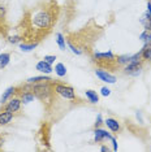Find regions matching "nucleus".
<instances>
[{
	"label": "nucleus",
	"mask_w": 151,
	"mask_h": 152,
	"mask_svg": "<svg viewBox=\"0 0 151 152\" xmlns=\"http://www.w3.org/2000/svg\"><path fill=\"white\" fill-rule=\"evenodd\" d=\"M60 17V5L56 0H40L27 8L15 27V34L7 39L9 43L43 42L54 31Z\"/></svg>",
	"instance_id": "nucleus-1"
},
{
	"label": "nucleus",
	"mask_w": 151,
	"mask_h": 152,
	"mask_svg": "<svg viewBox=\"0 0 151 152\" xmlns=\"http://www.w3.org/2000/svg\"><path fill=\"white\" fill-rule=\"evenodd\" d=\"M104 35V27L90 18L85 26L77 31H70L65 35V42L76 55H86L90 57L94 53V46Z\"/></svg>",
	"instance_id": "nucleus-2"
},
{
	"label": "nucleus",
	"mask_w": 151,
	"mask_h": 152,
	"mask_svg": "<svg viewBox=\"0 0 151 152\" xmlns=\"http://www.w3.org/2000/svg\"><path fill=\"white\" fill-rule=\"evenodd\" d=\"M130 56L132 55H113L111 51L108 52H95L94 51L90 58L98 69H103L107 72H117L130 63Z\"/></svg>",
	"instance_id": "nucleus-3"
},
{
	"label": "nucleus",
	"mask_w": 151,
	"mask_h": 152,
	"mask_svg": "<svg viewBox=\"0 0 151 152\" xmlns=\"http://www.w3.org/2000/svg\"><path fill=\"white\" fill-rule=\"evenodd\" d=\"M54 88H55V91H56L59 95L63 96L64 99L69 100L74 107H80V105L85 104V100L78 96V94L76 92V90L72 87V86L61 83V82L55 81L54 79Z\"/></svg>",
	"instance_id": "nucleus-4"
},
{
	"label": "nucleus",
	"mask_w": 151,
	"mask_h": 152,
	"mask_svg": "<svg viewBox=\"0 0 151 152\" xmlns=\"http://www.w3.org/2000/svg\"><path fill=\"white\" fill-rule=\"evenodd\" d=\"M11 33V23L7 18V8L4 4H0V37L8 38Z\"/></svg>",
	"instance_id": "nucleus-5"
},
{
	"label": "nucleus",
	"mask_w": 151,
	"mask_h": 152,
	"mask_svg": "<svg viewBox=\"0 0 151 152\" xmlns=\"http://www.w3.org/2000/svg\"><path fill=\"white\" fill-rule=\"evenodd\" d=\"M38 138H39L40 143L47 148H50V139H51V124L48 121H43L40 124L39 131H38Z\"/></svg>",
	"instance_id": "nucleus-6"
},
{
	"label": "nucleus",
	"mask_w": 151,
	"mask_h": 152,
	"mask_svg": "<svg viewBox=\"0 0 151 152\" xmlns=\"http://www.w3.org/2000/svg\"><path fill=\"white\" fill-rule=\"evenodd\" d=\"M21 105H22L21 99H20L18 96H12L8 102H5L4 104H3V108L0 110H9V112L16 115V113H18L20 110H21Z\"/></svg>",
	"instance_id": "nucleus-7"
},
{
	"label": "nucleus",
	"mask_w": 151,
	"mask_h": 152,
	"mask_svg": "<svg viewBox=\"0 0 151 152\" xmlns=\"http://www.w3.org/2000/svg\"><path fill=\"white\" fill-rule=\"evenodd\" d=\"M143 60H139V61H132V63L126 64L124 68L121 69L122 73L124 74H128V75H138L141 73L143 68Z\"/></svg>",
	"instance_id": "nucleus-8"
},
{
	"label": "nucleus",
	"mask_w": 151,
	"mask_h": 152,
	"mask_svg": "<svg viewBox=\"0 0 151 152\" xmlns=\"http://www.w3.org/2000/svg\"><path fill=\"white\" fill-rule=\"evenodd\" d=\"M95 74H97V77L100 79V81L107 82V83H115V82L117 81L115 75L111 74L107 70H103V69H98L97 68V70H95Z\"/></svg>",
	"instance_id": "nucleus-9"
},
{
	"label": "nucleus",
	"mask_w": 151,
	"mask_h": 152,
	"mask_svg": "<svg viewBox=\"0 0 151 152\" xmlns=\"http://www.w3.org/2000/svg\"><path fill=\"white\" fill-rule=\"evenodd\" d=\"M15 113L9 112V110H0V125L1 126H5L8 125L11 121L15 118Z\"/></svg>",
	"instance_id": "nucleus-10"
},
{
	"label": "nucleus",
	"mask_w": 151,
	"mask_h": 152,
	"mask_svg": "<svg viewBox=\"0 0 151 152\" xmlns=\"http://www.w3.org/2000/svg\"><path fill=\"white\" fill-rule=\"evenodd\" d=\"M111 138H112V135L107 130L97 127V130H95V142H97V143H100V142H103L104 139H111Z\"/></svg>",
	"instance_id": "nucleus-11"
},
{
	"label": "nucleus",
	"mask_w": 151,
	"mask_h": 152,
	"mask_svg": "<svg viewBox=\"0 0 151 152\" xmlns=\"http://www.w3.org/2000/svg\"><path fill=\"white\" fill-rule=\"evenodd\" d=\"M104 124L107 125V127L112 131V133H116V134H117V133H120V130H121L119 121L115 120V118H107V120L104 121Z\"/></svg>",
	"instance_id": "nucleus-12"
},
{
	"label": "nucleus",
	"mask_w": 151,
	"mask_h": 152,
	"mask_svg": "<svg viewBox=\"0 0 151 152\" xmlns=\"http://www.w3.org/2000/svg\"><path fill=\"white\" fill-rule=\"evenodd\" d=\"M37 70L42 72V73H46V74H50L54 69L51 66V64H48L47 61L43 60V61H39V63L37 64Z\"/></svg>",
	"instance_id": "nucleus-13"
},
{
	"label": "nucleus",
	"mask_w": 151,
	"mask_h": 152,
	"mask_svg": "<svg viewBox=\"0 0 151 152\" xmlns=\"http://www.w3.org/2000/svg\"><path fill=\"white\" fill-rule=\"evenodd\" d=\"M15 90H16V86L15 87H8L7 88L5 92L1 95V98H0V104H4L5 102H8V100L12 98V96H15Z\"/></svg>",
	"instance_id": "nucleus-14"
},
{
	"label": "nucleus",
	"mask_w": 151,
	"mask_h": 152,
	"mask_svg": "<svg viewBox=\"0 0 151 152\" xmlns=\"http://www.w3.org/2000/svg\"><path fill=\"white\" fill-rule=\"evenodd\" d=\"M141 23L143 25L145 30H147V31H151V15L149 12L143 13L142 18H141Z\"/></svg>",
	"instance_id": "nucleus-15"
},
{
	"label": "nucleus",
	"mask_w": 151,
	"mask_h": 152,
	"mask_svg": "<svg viewBox=\"0 0 151 152\" xmlns=\"http://www.w3.org/2000/svg\"><path fill=\"white\" fill-rule=\"evenodd\" d=\"M141 55H142L143 61H151V46L145 44L143 48L141 50Z\"/></svg>",
	"instance_id": "nucleus-16"
},
{
	"label": "nucleus",
	"mask_w": 151,
	"mask_h": 152,
	"mask_svg": "<svg viewBox=\"0 0 151 152\" xmlns=\"http://www.w3.org/2000/svg\"><path fill=\"white\" fill-rule=\"evenodd\" d=\"M85 94H86V98H87V100L90 103H92V104H95V103H98L99 102V96H98V94L95 91H92V90H86L85 91Z\"/></svg>",
	"instance_id": "nucleus-17"
},
{
	"label": "nucleus",
	"mask_w": 151,
	"mask_h": 152,
	"mask_svg": "<svg viewBox=\"0 0 151 152\" xmlns=\"http://www.w3.org/2000/svg\"><path fill=\"white\" fill-rule=\"evenodd\" d=\"M11 53H0V69H4L9 64Z\"/></svg>",
	"instance_id": "nucleus-18"
},
{
	"label": "nucleus",
	"mask_w": 151,
	"mask_h": 152,
	"mask_svg": "<svg viewBox=\"0 0 151 152\" xmlns=\"http://www.w3.org/2000/svg\"><path fill=\"white\" fill-rule=\"evenodd\" d=\"M139 39L142 40L145 44H147V46H151V31H147V30H145V31L141 34Z\"/></svg>",
	"instance_id": "nucleus-19"
},
{
	"label": "nucleus",
	"mask_w": 151,
	"mask_h": 152,
	"mask_svg": "<svg viewBox=\"0 0 151 152\" xmlns=\"http://www.w3.org/2000/svg\"><path fill=\"white\" fill-rule=\"evenodd\" d=\"M38 46V43H30V42H22L21 44H20V48H21L22 51H25V52H27V51H32L34 50Z\"/></svg>",
	"instance_id": "nucleus-20"
},
{
	"label": "nucleus",
	"mask_w": 151,
	"mask_h": 152,
	"mask_svg": "<svg viewBox=\"0 0 151 152\" xmlns=\"http://www.w3.org/2000/svg\"><path fill=\"white\" fill-rule=\"evenodd\" d=\"M55 73H56L59 77H64L65 74H67V69H65V65L64 64H61L59 63L55 66Z\"/></svg>",
	"instance_id": "nucleus-21"
},
{
	"label": "nucleus",
	"mask_w": 151,
	"mask_h": 152,
	"mask_svg": "<svg viewBox=\"0 0 151 152\" xmlns=\"http://www.w3.org/2000/svg\"><path fill=\"white\" fill-rule=\"evenodd\" d=\"M50 79H52V78L44 77V75H39V77H32V78H29V79H27V82H29V83H38V82L50 81Z\"/></svg>",
	"instance_id": "nucleus-22"
},
{
	"label": "nucleus",
	"mask_w": 151,
	"mask_h": 152,
	"mask_svg": "<svg viewBox=\"0 0 151 152\" xmlns=\"http://www.w3.org/2000/svg\"><path fill=\"white\" fill-rule=\"evenodd\" d=\"M56 38H57V44H59V47L61 50H65V37L61 33H57Z\"/></svg>",
	"instance_id": "nucleus-23"
},
{
	"label": "nucleus",
	"mask_w": 151,
	"mask_h": 152,
	"mask_svg": "<svg viewBox=\"0 0 151 152\" xmlns=\"http://www.w3.org/2000/svg\"><path fill=\"white\" fill-rule=\"evenodd\" d=\"M43 60L47 61L48 64H52V63H55V60H56V56H44Z\"/></svg>",
	"instance_id": "nucleus-24"
},
{
	"label": "nucleus",
	"mask_w": 151,
	"mask_h": 152,
	"mask_svg": "<svg viewBox=\"0 0 151 152\" xmlns=\"http://www.w3.org/2000/svg\"><path fill=\"white\" fill-rule=\"evenodd\" d=\"M109 94H111V90L108 87H102V95L103 96H108Z\"/></svg>",
	"instance_id": "nucleus-25"
},
{
	"label": "nucleus",
	"mask_w": 151,
	"mask_h": 152,
	"mask_svg": "<svg viewBox=\"0 0 151 152\" xmlns=\"http://www.w3.org/2000/svg\"><path fill=\"white\" fill-rule=\"evenodd\" d=\"M102 116L100 115H98V117H97V122H95V129L97 127H100V125H102Z\"/></svg>",
	"instance_id": "nucleus-26"
},
{
	"label": "nucleus",
	"mask_w": 151,
	"mask_h": 152,
	"mask_svg": "<svg viewBox=\"0 0 151 152\" xmlns=\"http://www.w3.org/2000/svg\"><path fill=\"white\" fill-rule=\"evenodd\" d=\"M147 12L151 15V1H147Z\"/></svg>",
	"instance_id": "nucleus-27"
},
{
	"label": "nucleus",
	"mask_w": 151,
	"mask_h": 152,
	"mask_svg": "<svg viewBox=\"0 0 151 152\" xmlns=\"http://www.w3.org/2000/svg\"><path fill=\"white\" fill-rule=\"evenodd\" d=\"M3 142H4V138H3V135H0V148L3 146Z\"/></svg>",
	"instance_id": "nucleus-28"
},
{
	"label": "nucleus",
	"mask_w": 151,
	"mask_h": 152,
	"mask_svg": "<svg viewBox=\"0 0 151 152\" xmlns=\"http://www.w3.org/2000/svg\"><path fill=\"white\" fill-rule=\"evenodd\" d=\"M100 151H104V152H106V151H108V147H106V146H103V147L100 148Z\"/></svg>",
	"instance_id": "nucleus-29"
},
{
	"label": "nucleus",
	"mask_w": 151,
	"mask_h": 152,
	"mask_svg": "<svg viewBox=\"0 0 151 152\" xmlns=\"http://www.w3.org/2000/svg\"><path fill=\"white\" fill-rule=\"evenodd\" d=\"M147 1H151V0H147Z\"/></svg>",
	"instance_id": "nucleus-30"
}]
</instances>
